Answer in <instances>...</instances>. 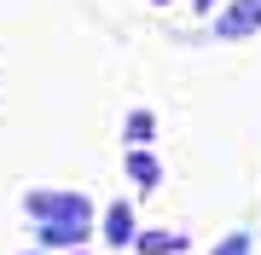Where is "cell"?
Wrapping results in <instances>:
<instances>
[{"mask_svg": "<svg viewBox=\"0 0 261 255\" xmlns=\"http://www.w3.org/2000/svg\"><path fill=\"white\" fill-rule=\"evenodd\" d=\"M215 255H250V232H226L221 244H215Z\"/></svg>", "mask_w": 261, "mask_h": 255, "instance_id": "ba28073f", "label": "cell"}, {"mask_svg": "<svg viewBox=\"0 0 261 255\" xmlns=\"http://www.w3.org/2000/svg\"><path fill=\"white\" fill-rule=\"evenodd\" d=\"M134 249H140V255H180L186 238H180V232H134Z\"/></svg>", "mask_w": 261, "mask_h": 255, "instance_id": "3957f363", "label": "cell"}, {"mask_svg": "<svg viewBox=\"0 0 261 255\" xmlns=\"http://www.w3.org/2000/svg\"><path fill=\"white\" fill-rule=\"evenodd\" d=\"M157 6H168V0H157Z\"/></svg>", "mask_w": 261, "mask_h": 255, "instance_id": "30bf717a", "label": "cell"}, {"mask_svg": "<svg viewBox=\"0 0 261 255\" xmlns=\"http://www.w3.org/2000/svg\"><path fill=\"white\" fill-rule=\"evenodd\" d=\"M151 133H157V116H151V110H134V116H128V139H134V145H145Z\"/></svg>", "mask_w": 261, "mask_h": 255, "instance_id": "52a82bcc", "label": "cell"}, {"mask_svg": "<svg viewBox=\"0 0 261 255\" xmlns=\"http://www.w3.org/2000/svg\"><path fill=\"white\" fill-rule=\"evenodd\" d=\"M128 174H134V186H157V180H163V168H157V157H151V151H128Z\"/></svg>", "mask_w": 261, "mask_h": 255, "instance_id": "5b68a950", "label": "cell"}, {"mask_svg": "<svg viewBox=\"0 0 261 255\" xmlns=\"http://www.w3.org/2000/svg\"><path fill=\"white\" fill-rule=\"evenodd\" d=\"M105 238H111V244H134V209L128 203H116L111 215H105Z\"/></svg>", "mask_w": 261, "mask_h": 255, "instance_id": "277c9868", "label": "cell"}, {"mask_svg": "<svg viewBox=\"0 0 261 255\" xmlns=\"http://www.w3.org/2000/svg\"><path fill=\"white\" fill-rule=\"evenodd\" d=\"M255 29H261V0H232L221 12V23H215V35L238 41V35H255Z\"/></svg>", "mask_w": 261, "mask_h": 255, "instance_id": "7a4b0ae2", "label": "cell"}, {"mask_svg": "<svg viewBox=\"0 0 261 255\" xmlns=\"http://www.w3.org/2000/svg\"><path fill=\"white\" fill-rule=\"evenodd\" d=\"M23 203L35 220H87V197H75V191H29Z\"/></svg>", "mask_w": 261, "mask_h": 255, "instance_id": "6da1fadb", "label": "cell"}, {"mask_svg": "<svg viewBox=\"0 0 261 255\" xmlns=\"http://www.w3.org/2000/svg\"><path fill=\"white\" fill-rule=\"evenodd\" d=\"M82 232H87V220H47L41 244H82Z\"/></svg>", "mask_w": 261, "mask_h": 255, "instance_id": "8992f818", "label": "cell"}, {"mask_svg": "<svg viewBox=\"0 0 261 255\" xmlns=\"http://www.w3.org/2000/svg\"><path fill=\"white\" fill-rule=\"evenodd\" d=\"M197 12H215V0H197Z\"/></svg>", "mask_w": 261, "mask_h": 255, "instance_id": "9c48e42d", "label": "cell"}]
</instances>
